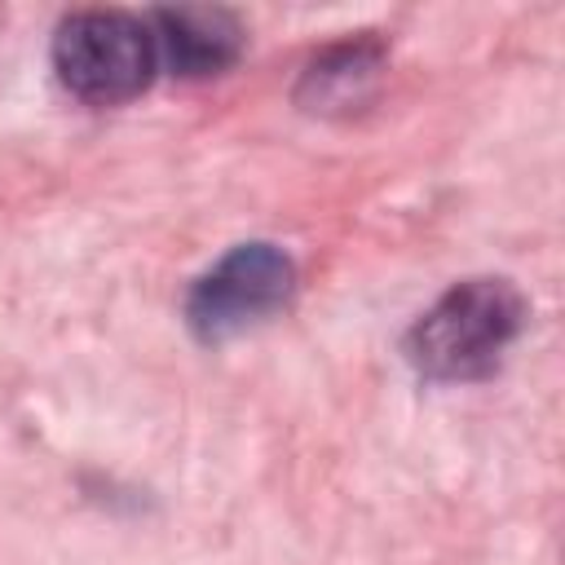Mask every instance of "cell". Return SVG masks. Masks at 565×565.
<instances>
[{
    "label": "cell",
    "mask_w": 565,
    "mask_h": 565,
    "mask_svg": "<svg viewBox=\"0 0 565 565\" xmlns=\"http://www.w3.org/2000/svg\"><path fill=\"white\" fill-rule=\"evenodd\" d=\"M521 322L525 296L508 278H463L419 313L406 335V358L424 380H486L521 335Z\"/></svg>",
    "instance_id": "6da1fadb"
},
{
    "label": "cell",
    "mask_w": 565,
    "mask_h": 565,
    "mask_svg": "<svg viewBox=\"0 0 565 565\" xmlns=\"http://www.w3.org/2000/svg\"><path fill=\"white\" fill-rule=\"evenodd\" d=\"M53 71L75 97L97 106L146 93L159 71L150 18L124 9H79L62 18L53 35Z\"/></svg>",
    "instance_id": "7a4b0ae2"
},
{
    "label": "cell",
    "mask_w": 565,
    "mask_h": 565,
    "mask_svg": "<svg viewBox=\"0 0 565 565\" xmlns=\"http://www.w3.org/2000/svg\"><path fill=\"white\" fill-rule=\"evenodd\" d=\"M291 291H296V265L282 247L238 243L190 287L185 318L199 340H225L287 309Z\"/></svg>",
    "instance_id": "3957f363"
},
{
    "label": "cell",
    "mask_w": 565,
    "mask_h": 565,
    "mask_svg": "<svg viewBox=\"0 0 565 565\" xmlns=\"http://www.w3.org/2000/svg\"><path fill=\"white\" fill-rule=\"evenodd\" d=\"M150 31L159 44V66L185 79L216 75L243 53V26L225 9H199V4L154 9Z\"/></svg>",
    "instance_id": "277c9868"
},
{
    "label": "cell",
    "mask_w": 565,
    "mask_h": 565,
    "mask_svg": "<svg viewBox=\"0 0 565 565\" xmlns=\"http://www.w3.org/2000/svg\"><path fill=\"white\" fill-rule=\"evenodd\" d=\"M380 71V44H335L300 79V102L309 110H349L371 93Z\"/></svg>",
    "instance_id": "5b68a950"
}]
</instances>
